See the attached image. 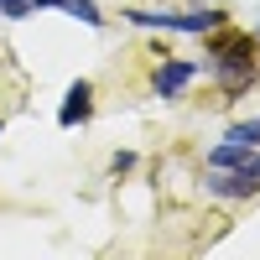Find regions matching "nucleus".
I'll return each instance as SVG.
<instances>
[{
  "label": "nucleus",
  "instance_id": "10",
  "mask_svg": "<svg viewBox=\"0 0 260 260\" xmlns=\"http://www.w3.org/2000/svg\"><path fill=\"white\" fill-rule=\"evenodd\" d=\"M130 167H136V151H115V156H110V172H115V177H125Z\"/></svg>",
  "mask_w": 260,
  "mask_h": 260
},
{
  "label": "nucleus",
  "instance_id": "8",
  "mask_svg": "<svg viewBox=\"0 0 260 260\" xmlns=\"http://www.w3.org/2000/svg\"><path fill=\"white\" fill-rule=\"evenodd\" d=\"M224 141H234V146H260V120H240V125H229V130H224Z\"/></svg>",
  "mask_w": 260,
  "mask_h": 260
},
{
  "label": "nucleus",
  "instance_id": "11",
  "mask_svg": "<svg viewBox=\"0 0 260 260\" xmlns=\"http://www.w3.org/2000/svg\"><path fill=\"white\" fill-rule=\"evenodd\" d=\"M62 6V0H37V11H57Z\"/></svg>",
  "mask_w": 260,
  "mask_h": 260
},
{
  "label": "nucleus",
  "instance_id": "1",
  "mask_svg": "<svg viewBox=\"0 0 260 260\" xmlns=\"http://www.w3.org/2000/svg\"><path fill=\"white\" fill-rule=\"evenodd\" d=\"M208 68H213V78H219V89L229 99H240L255 83V73H260V37L229 31V21L213 26L208 31Z\"/></svg>",
  "mask_w": 260,
  "mask_h": 260
},
{
  "label": "nucleus",
  "instance_id": "3",
  "mask_svg": "<svg viewBox=\"0 0 260 260\" xmlns=\"http://www.w3.org/2000/svg\"><path fill=\"white\" fill-rule=\"evenodd\" d=\"M203 192L208 198H224V203H245V198H260V177H250V172H224V167H203Z\"/></svg>",
  "mask_w": 260,
  "mask_h": 260
},
{
  "label": "nucleus",
  "instance_id": "6",
  "mask_svg": "<svg viewBox=\"0 0 260 260\" xmlns=\"http://www.w3.org/2000/svg\"><path fill=\"white\" fill-rule=\"evenodd\" d=\"M89 115H94V83L78 78V83H68V94H62V104H57V125L73 130V125H83Z\"/></svg>",
  "mask_w": 260,
  "mask_h": 260
},
{
  "label": "nucleus",
  "instance_id": "13",
  "mask_svg": "<svg viewBox=\"0 0 260 260\" xmlns=\"http://www.w3.org/2000/svg\"><path fill=\"white\" fill-rule=\"evenodd\" d=\"M255 37H260V26H255Z\"/></svg>",
  "mask_w": 260,
  "mask_h": 260
},
{
  "label": "nucleus",
  "instance_id": "7",
  "mask_svg": "<svg viewBox=\"0 0 260 260\" xmlns=\"http://www.w3.org/2000/svg\"><path fill=\"white\" fill-rule=\"evenodd\" d=\"M62 16H73V21H83V26H104V16H99V6H94V0H62V6H57Z\"/></svg>",
  "mask_w": 260,
  "mask_h": 260
},
{
  "label": "nucleus",
  "instance_id": "5",
  "mask_svg": "<svg viewBox=\"0 0 260 260\" xmlns=\"http://www.w3.org/2000/svg\"><path fill=\"white\" fill-rule=\"evenodd\" d=\"M203 167H224V172H250L260 177V146H234V141H219L203 156Z\"/></svg>",
  "mask_w": 260,
  "mask_h": 260
},
{
  "label": "nucleus",
  "instance_id": "4",
  "mask_svg": "<svg viewBox=\"0 0 260 260\" xmlns=\"http://www.w3.org/2000/svg\"><path fill=\"white\" fill-rule=\"evenodd\" d=\"M192 78H198V62H192V57H161L156 73H151V94H156V99H177Z\"/></svg>",
  "mask_w": 260,
  "mask_h": 260
},
{
  "label": "nucleus",
  "instance_id": "9",
  "mask_svg": "<svg viewBox=\"0 0 260 260\" xmlns=\"http://www.w3.org/2000/svg\"><path fill=\"white\" fill-rule=\"evenodd\" d=\"M37 11V0H0V21H26Z\"/></svg>",
  "mask_w": 260,
  "mask_h": 260
},
{
  "label": "nucleus",
  "instance_id": "2",
  "mask_svg": "<svg viewBox=\"0 0 260 260\" xmlns=\"http://www.w3.org/2000/svg\"><path fill=\"white\" fill-rule=\"evenodd\" d=\"M120 16L130 26H141V31H182V37H208L213 26L229 21L219 6H198V11H141V6H125Z\"/></svg>",
  "mask_w": 260,
  "mask_h": 260
},
{
  "label": "nucleus",
  "instance_id": "12",
  "mask_svg": "<svg viewBox=\"0 0 260 260\" xmlns=\"http://www.w3.org/2000/svg\"><path fill=\"white\" fill-rule=\"evenodd\" d=\"M0 136H6V120H0Z\"/></svg>",
  "mask_w": 260,
  "mask_h": 260
}]
</instances>
